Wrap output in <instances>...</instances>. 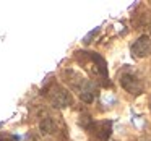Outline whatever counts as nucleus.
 Returning a JSON list of instances; mask_svg holds the SVG:
<instances>
[{
  "label": "nucleus",
  "mask_w": 151,
  "mask_h": 141,
  "mask_svg": "<svg viewBox=\"0 0 151 141\" xmlns=\"http://www.w3.org/2000/svg\"><path fill=\"white\" fill-rule=\"evenodd\" d=\"M130 52L135 59H145L151 54V37L140 36L130 47Z\"/></svg>",
  "instance_id": "2"
},
{
  "label": "nucleus",
  "mask_w": 151,
  "mask_h": 141,
  "mask_svg": "<svg viewBox=\"0 0 151 141\" xmlns=\"http://www.w3.org/2000/svg\"><path fill=\"white\" fill-rule=\"evenodd\" d=\"M49 99L52 101L54 105H57V107H65V105H68L70 102H72L70 92L65 91L63 88H60L59 84L52 86V89H50V92H49Z\"/></svg>",
  "instance_id": "3"
},
{
  "label": "nucleus",
  "mask_w": 151,
  "mask_h": 141,
  "mask_svg": "<svg viewBox=\"0 0 151 141\" xmlns=\"http://www.w3.org/2000/svg\"><path fill=\"white\" fill-rule=\"evenodd\" d=\"M120 84L125 91H128L130 94L137 96V94H141L143 92V83L138 76H135L133 73L130 72H125L124 75L120 76Z\"/></svg>",
  "instance_id": "1"
}]
</instances>
